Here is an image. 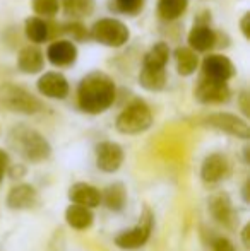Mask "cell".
Returning a JSON list of instances; mask_svg holds the SVG:
<instances>
[{"instance_id":"obj_1","label":"cell","mask_w":250,"mask_h":251,"mask_svg":"<svg viewBox=\"0 0 250 251\" xmlns=\"http://www.w3.org/2000/svg\"><path fill=\"white\" fill-rule=\"evenodd\" d=\"M115 100V84L105 74H91L83 82L79 84L77 89V101L83 111L98 115L103 113L113 104Z\"/></svg>"},{"instance_id":"obj_2","label":"cell","mask_w":250,"mask_h":251,"mask_svg":"<svg viewBox=\"0 0 250 251\" xmlns=\"http://www.w3.org/2000/svg\"><path fill=\"white\" fill-rule=\"evenodd\" d=\"M9 142L12 149H16L28 161L40 162L50 155V146L45 140V137H41L36 130L28 128V126H16L10 132Z\"/></svg>"},{"instance_id":"obj_3","label":"cell","mask_w":250,"mask_h":251,"mask_svg":"<svg viewBox=\"0 0 250 251\" xmlns=\"http://www.w3.org/2000/svg\"><path fill=\"white\" fill-rule=\"evenodd\" d=\"M153 123V113L144 101H134L118 115L117 130L125 135H137L146 132Z\"/></svg>"},{"instance_id":"obj_4","label":"cell","mask_w":250,"mask_h":251,"mask_svg":"<svg viewBox=\"0 0 250 251\" xmlns=\"http://www.w3.org/2000/svg\"><path fill=\"white\" fill-rule=\"evenodd\" d=\"M0 102L7 109L14 113H23V115H34L41 111V102L24 87L16 86V84H3L0 87Z\"/></svg>"},{"instance_id":"obj_5","label":"cell","mask_w":250,"mask_h":251,"mask_svg":"<svg viewBox=\"0 0 250 251\" xmlns=\"http://www.w3.org/2000/svg\"><path fill=\"white\" fill-rule=\"evenodd\" d=\"M93 38L107 47H122L129 40V29L117 19H101L93 26Z\"/></svg>"},{"instance_id":"obj_6","label":"cell","mask_w":250,"mask_h":251,"mask_svg":"<svg viewBox=\"0 0 250 251\" xmlns=\"http://www.w3.org/2000/svg\"><path fill=\"white\" fill-rule=\"evenodd\" d=\"M151 227H153V217L149 212L142 215L139 224L134 226L129 231H124L115 238V245L122 250H137L146 245V241L151 236Z\"/></svg>"},{"instance_id":"obj_7","label":"cell","mask_w":250,"mask_h":251,"mask_svg":"<svg viewBox=\"0 0 250 251\" xmlns=\"http://www.w3.org/2000/svg\"><path fill=\"white\" fill-rule=\"evenodd\" d=\"M204 123L207 126H211V128H216L220 132L228 133V135L238 137V139L247 140L250 137V128L247 123L238 118V116L230 115V113H214V115L207 116L204 120Z\"/></svg>"},{"instance_id":"obj_8","label":"cell","mask_w":250,"mask_h":251,"mask_svg":"<svg viewBox=\"0 0 250 251\" xmlns=\"http://www.w3.org/2000/svg\"><path fill=\"white\" fill-rule=\"evenodd\" d=\"M195 98L206 104H220V102L228 101L230 89L223 80H214L204 75V79H200V82L197 84Z\"/></svg>"},{"instance_id":"obj_9","label":"cell","mask_w":250,"mask_h":251,"mask_svg":"<svg viewBox=\"0 0 250 251\" xmlns=\"http://www.w3.org/2000/svg\"><path fill=\"white\" fill-rule=\"evenodd\" d=\"M124 162V151L115 142H101L96 147V166L105 173H113Z\"/></svg>"},{"instance_id":"obj_10","label":"cell","mask_w":250,"mask_h":251,"mask_svg":"<svg viewBox=\"0 0 250 251\" xmlns=\"http://www.w3.org/2000/svg\"><path fill=\"white\" fill-rule=\"evenodd\" d=\"M38 89L43 96L54 98V100H63L69 94V82L62 74L48 72L38 80Z\"/></svg>"},{"instance_id":"obj_11","label":"cell","mask_w":250,"mask_h":251,"mask_svg":"<svg viewBox=\"0 0 250 251\" xmlns=\"http://www.w3.org/2000/svg\"><path fill=\"white\" fill-rule=\"evenodd\" d=\"M204 75L214 80H223L226 82L231 75H233V65L226 56L221 55H209L204 58L202 62Z\"/></svg>"},{"instance_id":"obj_12","label":"cell","mask_w":250,"mask_h":251,"mask_svg":"<svg viewBox=\"0 0 250 251\" xmlns=\"http://www.w3.org/2000/svg\"><path fill=\"white\" fill-rule=\"evenodd\" d=\"M228 171L226 157L221 154H211L204 159L200 168V178L204 183H218L224 178Z\"/></svg>"},{"instance_id":"obj_13","label":"cell","mask_w":250,"mask_h":251,"mask_svg":"<svg viewBox=\"0 0 250 251\" xmlns=\"http://www.w3.org/2000/svg\"><path fill=\"white\" fill-rule=\"evenodd\" d=\"M47 56L54 65L57 67H67L70 63H74L77 56V50L74 47V43L70 41H55L48 47V51H47Z\"/></svg>"},{"instance_id":"obj_14","label":"cell","mask_w":250,"mask_h":251,"mask_svg":"<svg viewBox=\"0 0 250 251\" xmlns=\"http://www.w3.org/2000/svg\"><path fill=\"white\" fill-rule=\"evenodd\" d=\"M36 192L31 185H17L7 195V205L14 210H23V208H31L36 203Z\"/></svg>"},{"instance_id":"obj_15","label":"cell","mask_w":250,"mask_h":251,"mask_svg":"<svg viewBox=\"0 0 250 251\" xmlns=\"http://www.w3.org/2000/svg\"><path fill=\"white\" fill-rule=\"evenodd\" d=\"M69 197L72 200V203L84 205L87 208L98 207L101 203V192L94 188V186L87 185V183H76L70 188Z\"/></svg>"},{"instance_id":"obj_16","label":"cell","mask_w":250,"mask_h":251,"mask_svg":"<svg viewBox=\"0 0 250 251\" xmlns=\"http://www.w3.org/2000/svg\"><path fill=\"white\" fill-rule=\"evenodd\" d=\"M209 210L218 222H221L224 226L233 224V207H231V201L228 199V195L218 193V195L211 197Z\"/></svg>"},{"instance_id":"obj_17","label":"cell","mask_w":250,"mask_h":251,"mask_svg":"<svg viewBox=\"0 0 250 251\" xmlns=\"http://www.w3.org/2000/svg\"><path fill=\"white\" fill-rule=\"evenodd\" d=\"M65 221L70 227L77 229V231H83V229L91 227V224H93V214L84 205L72 203L65 210Z\"/></svg>"},{"instance_id":"obj_18","label":"cell","mask_w":250,"mask_h":251,"mask_svg":"<svg viewBox=\"0 0 250 251\" xmlns=\"http://www.w3.org/2000/svg\"><path fill=\"white\" fill-rule=\"evenodd\" d=\"M43 53H41L40 48L36 47H26L23 48L19 53V58H17V63H19V69L26 74H36L43 69Z\"/></svg>"},{"instance_id":"obj_19","label":"cell","mask_w":250,"mask_h":251,"mask_svg":"<svg viewBox=\"0 0 250 251\" xmlns=\"http://www.w3.org/2000/svg\"><path fill=\"white\" fill-rule=\"evenodd\" d=\"M139 80L144 89L161 91L165 87V84H167V72H165V69H160V67L142 65Z\"/></svg>"},{"instance_id":"obj_20","label":"cell","mask_w":250,"mask_h":251,"mask_svg":"<svg viewBox=\"0 0 250 251\" xmlns=\"http://www.w3.org/2000/svg\"><path fill=\"white\" fill-rule=\"evenodd\" d=\"M190 48L195 51H207L216 43V34L207 26H195L189 34Z\"/></svg>"},{"instance_id":"obj_21","label":"cell","mask_w":250,"mask_h":251,"mask_svg":"<svg viewBox=\"0 0 250 251\" xmlns=\"http://www.w3.org/2000/svg\"><path fill=\"white\" fill-rule=\"evenodd\" d=\"M125 200H127V193L120 183L110 185L101 193V201H103L110 210H122L125 205Z\"/></svg>"},{"instance_id":"obj_22","label":"cell","mask_w":250,"mask_h":251,"mask_svg":"<svg viewBox=\"0 0 250 251\" xmlns=\"http://www.w3.org/2000/svg\"><path fill=\"white\" fill-rule=\"evenodd\" d=\"M177 58V70L180 75H190L197 69V56L192 48H178L175 51Z\"/></svg>"},{"instance_id":"obj_23","label":"cell","mask_w":250,"mask_h":251,"mask_svg":"<svg viewBox=\"0 0 250 251\" xmlns=\"http://www.w3.org/2000/svg\"><path fill=\"white\" fill-rule=\"evenodd\" d=\"M60 3L70 17H86L94 9V0H60Z\"/></svg>"},{"instance_id":"obj_24","label":"cell","mask_w":250,"mask_h":251,"mask_svg":"<svg viewBox=\"0 0 250 251\" xmlns=\"http://www.w3.org/2000/svg\"><path fill=\"white\" fill-rule=\"evenodd\" d=\"M187 9V0H158V10L163 19H177Z\"/></svg>"},{"instance_id":"obj_25","label":"cell","mask_w":250,"mask_h":251,"mask_svg":"<svg viewBox=\"0 0 250 251\" xmlns=\"http://www.w3.org/2000/svg\"><path fill=\"white\" fill-rule=\"evenodd\" d=\"M168 56H170V50H168L167 45L158 43L146 53V56H144V65L165 69V67H167V62H168Z\"/></svg>"},{"instance_id":"obj_26","label":"cell","mask_w":250,"mask_h":251,"mask_svg":"<svg viewBox=\"0 0 250 251\" xmlns=\"http://www.w3.org/2000/svg\"><path fill=\"white\" fill-rule=\"evenodd\" d=\"M26 34L34 43H43L48 38V26L40 17H29L26 21Z\"/></svg>"},{"instance_id":"obj_27","label":"cell","mask_w":250,"mask_h":251,"mask_svg":"<svg viewBox=\"0 0 250 251\" xmlns=\"http://www.w3.org/2000/svg\"><path fill=\"white\" fill-rule=\"evenodd\" d=\"M60 9V0H33V10L38 16H55Z\"/></svg>"},{"instance_id":"obj_28","label":"cell","mask_w":250,"mask_h":251,"mask_svg":"<svg viewBox=\"0 0 250 251\" xmlns=\"http://www.w3.org/2000/svg\"><path fill=\"white\" fill-rule=\"evenodd\" d=\"M117 5L124 12H136L142 5V2L140 0H117Z\"/></svg>"},{"instance_id":"obj_29","label":"cell","mask_w":250,"mask_h":251,"mask_svg":"<svg viewBox=\"0 0 250 251\" xmlns=\"http://www.w3.org/2000/svg\"><path fill=\"white\" fill-rule=\"evenodd\" d=\"M213 251H235V248L228 239L218 238L216 241L213 243Z\"/></svg>"},{"instance_id":"obj_30","label":"cell","mask_w":250,"mask_h":251,"mask_svg":"<svg viewBox=\"0 0 250 251\" xmlns=\"http://www.w3.org/2000/svg\"><path fill=\"white\" fill-rule=\"evenodd\" d=\"M7 164H9V157H7L5 152L0 151V181H2V178H3V173H5V169H7Z\"/></svg>"},{"instance_id":"obj_31","label":"cell","mask_w":250,"mask_h":251,"mask_svg":"<svg viewBox=\"0 0 250 251\" xmlns=\"http://www.w3.org/2000/svg\"><path fill=\"white\" fill-rule=\"evenodd\" d=\"M250 16L249 14H245L244 19H242V31H244L245 38H250Z\"/></svg>"},{"instance_id":"obj_32","label":"cell","mask_w":250,"mask_h":251,"mask_svg":"<svg viewBox=\"0 0 250 251\" xmlns=\"http://www.w3.org/2000/svg\"><path fill=\"white\" fill-rule=\"evenodd\" d=\"M240 100H242V109H244V113H245V115H249V113H250V109H249V106H247V100H249V98H247V93H244V94H242V98H240Z\"/></svg>"},{"instance_id":"obj_33","label":"cell","mask_w":250,"mask_h":251,"mask_svg":"<svg viewBox=\"0 0 250 251\" xmlns=\"http://www.w3.org/2000/svg\"><path fill=\"white\" fill-rule=\"evenodd\" d=\"M244 245L249 246V226H245L244 229Z\"/></svg>"}]
</instances>
